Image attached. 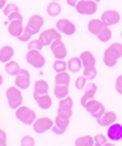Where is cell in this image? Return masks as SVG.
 <instances>
[{"mask_svg": "<svg viewBox=\"0 0 122 146\" xmlns=\"http://www.w3.org/2000/svg\"><path fill=\"white\" fill-rule=\"evenodd\" d=\"M15 85L19 86L21 90H25L30 86V72L28 69L21 68L20 72L15 76Z\"/></svg>", "mask_w": 122, "mask_h": 146, "instance_id": "obj_12", "label": "cell"}, {"mask_svg": "<svg viewBox=\"0 0 122 146\" xmlns=\"http://www.w3.org/2000/svg\"><path fill=\"white\" fill-rule=\"evenodd\" d=\"M109 48L113 50V53H114L118 58L122 57V42H119V41L111 42L110 45H109Z\"/></svg>", "mask_w": 122, "mask_h": 146, "instance_id": "obj_37", "label": "cell"}, {"mask_svg": "<svg viewBox=\"0 0 122 146\" xmlns=\"http://www.w3.org/2000/svg\"><path fill=\"white\" fill-rule=\"evenodd\" d=\"M111 36H113V32H111L110 27H106V25H105V27L102 28V31L97 35V38H98L101 42H107L111 38Z\"/></svg>", "mask_w": 122, "mask_h": 146, "instance_id": "obj_31", "label": "cell"}, {"mask_svg": "<svg viewBox=\"0 0 122 146\" xmlns=\"http://www.w3.org/2000/svg\"><path fill=\"white\" fill-rule=\"evenodd\" d=\"M15 115L24 125H32L34 122V119L37 118L34 109H32L28 105H20L17 109H15Z\"/></svg>", "mask_w": 122, "mask_h": 146, "instance_id": "obj_2", "label": "cell"}, {"mask_svg": "<svg viewBox=\"0 0 122 146\" xmlns=\"http://www.w3.org/2000/svg\"><path fill=\"white\" fill-rule=\"evenodd\" d=\"M25 60H27V62L30 66H33L36 69H41L42 66H45L46 62V58L41 53V50H33V49H29L27 52Z\"/></svg>", "mask_w": 122, "mask_h": 146, "instance_id": "obj_4", "label": "cell"}, {"mask_svg": "<svg viewBox=\"0 0 122 146\" xmlns=\"http://www.w3.org/2000/svg\"><path fill=\"white\" fill-rule=\"evenodd\" d=\"M28 50L29 49H33V50H41L44 48V44L41 42L40 38H30L28 41Z\"/></svg>", "mask_w": 122, "mask_h": 146, "instance_id": "obj_33", "label": "cell"}, {"mask_svg": "<svg viewBox=\"0 0 122 146\" xmlns=\"http://www.w3.org/2000/svg\"><path fill=\"white\" fill-rule=\"evenodd\" d=\"M32 36H33V33H32V32H30L29 29L25 27V28H24V31L21 32V35L17 37V40H19V41H21V42H28L30 38H32Z\"/></svg>", "mask_w": 122, "mask_h": 146, "instance_id": "obj_40", "label": "cell"}, {"mask_svg": "<svg viewBox=\"0 0 122 146\" xmlns=\"http://www.w3.org/2000/svg\"><path fill=\"white\" fill-rule=\"evenodd\" d=\"M61 37H62V33L58 31L57 28H46V29L40 32V35H38V38L41 40L44 46L50 45L54 40H58Z\"/></svg>", "mask_w": 122, "mask_h": 146, "instance_id": "obj_6", "label": "cell"}, {"mask_svg": "<svg viewBox=\"0 0 122 146\" xmlns=\"http://www.w3.org/2000/svg\"><path fill=\"white\" fill-rule=\"evenodd\" d=\"M68 64V70L70 73H78L84 66H82V62H81L80 56H74V57H70L66 61Z\"/></svg>", "mask_w": 122, "mask_h": 146, "instance_id": "obj_24", "label": "cell"}, {"mask_svg": "<svg viewBox=\"0 0 122 146\" xmlns=\"http://www.w3.org/2000/svg\"><path fill=\"white\" fill-rule=\"evenodd\" d=\"M3 82H4V77H3V74L0 73V86L3 85Z\"/></svg>", "mask_w": 122, "mask_h": 146, "instance_id": "obj_46", "label": "cell"}, {"mask_svg": "<svg viewBox=\"0 0 122 146\" xmlns=\"http://www.w3.org/2000/svg\"><path fill=\"white\" fill-rule=\"evenodd\" d=\"M8 17V20L11 21V20H23V15L20 13V11H17V12H13V13H11L9 16H7Z\"/></svg>", "mask_w": 122, "mask_h": 146, "instance_id": "obj_43", "label": "cell"}, {"mask_svg": "<svg viewBox=\"0 0 122 146\" xmlns=\"http://www.w3.org/2000/svg\"><path fill=\"white\" fill-rule=\"evenodd\" d=\"M103 27H105V24H103V21L101 19H91L88 23V31L95 36L102 31Z\"/></svg>", "mask_w": 122, "mask_h": 146, "instance_id": "obj_25", "label": "cell"}, {"mask_svg": "<svg viewBox=\"0 0 122 146\" xmlns=\"http://www.w3.org/2000/svg\"><path fill=\"white\" fill-rule=\"evenodd\" d=\"M82 74H84L88 80H94L97 77V68L90 66V68H82Z\"/></svg>", "mask_w": 122, "mask_h": 146, "instance_id": "obj_35", "label": "cell"}, {"mask_svg": "<svg viewBox=\"0 0 122 146\" xmlns=\"http://www.w3.org/2000/svg\"><path fill=\"white\" fill-rule=\"evenodd\" d=\"M20 145L21 146H34L36 145V139H34L30 134H25L21 137V139H20Z\"/></svg>", "mask_w": 122, "mask_h": 146, "instance_id": "obj_38", "label": "cell"}, {"mask_svg": "<svg viewBox=\"0 0 122 146\" xmlns=\"http://www.w3.org/2000/svg\"><path fill=\"white\" fill-rule=\"evenodd\" d=\"M56 28H57L62 35H66V36L74 35L77 31L76 24L69 19H58L57 23H56Z\"/></svg>", "mask_w": 122, "mask_h": 146, "instance_id": "obj_11", "label": "cell"}, {"mask_svg": "<svg viewBox=\"0 0 122 146\" xmlns=\"http://www.w3.org/2000/svg\"><path fill=\"white\" fill-rule=\"evenodd\" d=\"M93 137H94V146H106V143L109 142L107 135L102 134V133H98V134L93 135Z\"/></svg>", "mask_w": 122, "mask_h": 146, "instance_id": "obj_34", "label": "cell"}, {"mask_svg": "<svg viewBox=\"0 0 122 146\" xmlns=\"http://www.w3.org/2000/svg\"><path fill=\"white\" fill-rule=\"evenodd\" d=\"M86 82H88V78L84 76V74H81L76 78L74 81V86H76L77 90H84L85 86H86Z\"/></svg>", "mask_w": 122, "mask_h": 146, "instance_id": "obj_36", "label": "cell"}, {"mask_svg": "<svg viewBox=\"0 0 122 146\" xmlns=\"http://www.w3.org/2000/svg\"><path fill=\"white\" fill-rule=\"evenodd\" d=\"M106 135L107 138L110 141H113V142L122 141V123H118L115 121L114 123H111L110 126H107Z\"/></svg>", "mask_w": 122, "mask_h": 146, "instance_id": "obj_15", "label": "cell"}, {"mask_svg": "<svg viewBox=\"0 0 122 146\" xmlns=\"http://www.w3.org/2000/svg\"><path fill=\"white\" fill-rule=\"evenodd\" d=\"M94 1H97V3H98V1H101V0H94Z\"/></svg>", "mask_w": 122, "mask_h": 146, "instance_id": "obj_47", "label": "cell"}, {"mask_svg": "<svg viewBox=\"0 0 122 146\" xmlns=\"http://www.w3.org/2000/svg\"><path fill=\"white\" fill-rule=\"evenodd\" d=\"M5 98L9 108L17 109L20 105H23V90L16 85H11L5 90Z\"/></svg>", "mask_w": 122, "mask_h": 146, "instance_id": "obj_1", "label": "cell"}, {"mask_svg": "<svg viewBox=\"0 0 122 146\" xmlns=\"http://www.w3.org/2000/svg\"><path fill=\"white\" fill-rule=\"evenodd\" d=\"M84 108H85V110L88 111L89 114L93 117V118H98L99 115L102 114L103 111L106 110L105 109V105L101 102V101H98V100H95V98H91V100H89L86 104L84 105Z\"/></svg>", "mask_w": 122, "mask_h": 146, "instance_id": "obj_7", "label": "cell"}, {"mask_svg": "<svg viewBox=\"0 0 122 146\" xmlns=\"http://www.w3.org/2000/svg\"><path fill=\"white\" fill-rule=\"evenodd\" d=\"M69 123H70V118H69V117L57 114L56 115V118H54L53 126H52V131H53L54 134H58V135L64 134L65 130L68 129Z\"/></svg>", "mask_w": 122, "mask_h": 146, "instance_id": "obj_13", "label": "cell"}, {"mask_svg": "<svg viewBox=\"0 0 122 146\" xmlns=\"http://www.w3.org/2000/svg\"><path fill=\"white\" fill-rule=\"evenodd\" d=\"M61 11H62V8H61V4L58 3V1H50L48 5H46V13L49 16H52V17H56V16H58L61 13Z\"/></svg>", "mask_w": 122, "mask_h": 146, "instance_id": "obj_28", "label": "cell"}, {"mask_svg": "<svg viewBox=\"0 0 122 146\" xmlns=\"http://www.w3.org/2000/svg\"><path fill=\"white\" fill-rule=\"evenodd\" d=\"M53 1H61V0H53Z\"/></svg>", "mask_w": 122, "mask_h": 146, "instance_id": "obj_48", "label": "cell"}, {"mask_svg": "<svg viewBox=\"0 0 122 146\" xmlns=\"http://www.w3.org/2000/svg\"><path fill=\"white\" fill-rule=\"evenodd\" d=\"M7 141H8L7 131L4 130L3 127H0V146H5L7 145Z\"/></svg>", "mask_w": 122, "mask_h": 146, "instance_id": "obj_41", "label": "cell"}, {"mask_svg": "<svg viewBox=\"0 0 122 146\" xmlns=\"http://www.w3.org/2000/svg\"><path fill=\"white\" fill-rule=\"evenodd\" d=\"M114 86H115V90H117V93L122 94V73L117 76V78H115V82H114Z\"/></svg>", "mask_w": 122, "mask_h": 146, "instance_id": "obj_42", "label": "cell"}, {"mask_svg": "<svg viewBox=\"0 0 122 146\" xmlns=\"http://www.w3.org/2000/svg\"><path fill=\"white\" fill-rule=\"evenodd\" d=\"M54 97L56 98H64V97L69 96V85H58L54 84Z\"/></svg>", "mask_w": 122, "mask_h": 146, "instance_id": "obj_30", "label": "cell"}, {"mask_svg": "<svg viewBox=\"0 0 122 146\" xmlns=\"http://www.w3.org/2000/svg\"><path fill=\"white\" fill-rule=\"evenodd\" d=\"M20 11L19 9V5L15 3H7V5L3 8V12H4V15L5 16H9L11 13H13V12H17Z\"/></svg>", "mask_w": 122, "mask_h": 146, "instance_id": "obj_39", "label": "cell"}, {"mask_svg": "<svg viewBox=\"0 0 122 146\" xmlns=\"http://www.w3.org/2000/svg\"><path fill=\"white\" fill-rule=\"evenodd\" d=\"M45 93H49V82H48L45 78H38V80L34 81L33 98L41 96V94H45Z\"/></svg>", "mask_w": 122, "mask_h": 146, "instance_id": "obj_18", "label": "cell"}, {"mask_svg": "<svg viewBox=\"0 0 122 146\" xmlns=\"http://www.w3.org/2000/svg\"><path fill=\"white\" fill-rule=\"evenodd\" d=\"M76 146H94V137L90 134H82L74 141Z\"/></svg>", "mask_w": 122, "mask_h": 146, "instance_id": "obj_27", "label": "cell"}, {"mask_svg": "<svg viewBox=\"0 0 122 146\" xmlns=\"http://www.w3.org/2000/svg\"><path fill=\"white\" fill-rule=\"evenodd\" d=\"M25 27L29 29L33 35H37L42 31V27H44V17H42L40 13H34L28 19L27 25Z\"/></svg>", "mask_w": 122, "mask_h": 146, "instance_id": "obj_8", "label": "cell"}, {"mask_svg": "<svg viewBox=\"0 0 122 146\" xmlns=\"http://www.w3.org/2000/svg\"><path fill=\"white\" fill-rule=\"evenodd\" d=\"M73 98L70 96H66L64 98H61L58 102V109H57V114L65 115V117H72L73 114Z\"/></svg>", "mask_w": 122, "mask_h": 146, "instance_id": "obj_10", "label": "cell"}, {"mask_svg": "<svg viewBox=\"0 0 122 146\" xmlns=\"http://www.w3.org/2000/svg\"><path fill=\"white\" fill-rule=\"evenodd\" d=\"M15 56V48L11 44H5L0 48V62H8L11 61Z\"/></svg>", "mask_w": 122, "mask_h": 146, "instance_id": "obj_20", "label": "cell"}, {"mask_svg": "<svg viewBox=\"0 0 122 146\" xmlns=\"http://www.w3.org/2000/svg\"><path fill=\"white\" fill-rule=\"evenodd\" d=\"M74 8L80 15H94L98 9V4L94 0H80Z\"/></svg>", "mask_w": 122, "mask_h": 146, "instance_id": "obj_5", "label": "cell"}, {"mask_svg": "<svg viewBox=\"0 0 122 146\" xmlns=\"http://www.w3.org/2000/svg\"><path fill=\"white\" fill-rule=\"evenodd\" d=\"M49 46H50V52L53 53L54 58H60V60H65L66 58V56H68V48H66L65 42L61 38L54 40Z\"/></svg>", "mask_w": 122, "mask_h": 146, "instance_id": "obj_9", "label": "cell"}, {"mask_svg": "<svg viewBox=\"0 0 122 146\" xmlns=\"http://www.w3.org/2000/svg\"><path fill=\"white\" fill-rule=\"evenodd\" d=\"M80 0H66V3H68V5H70V7H76V4L78 3Z\"/></svg>", "mask_w": 122, "mask_h": 146, "instance_id": "obj_44", "label": "cell"}, {"mask_svg": "<svg viewBox=\"0 0 122 146\" xmlns=\"http://www.w3.org/2000/svg\"><path fill=\"white\" fill-rule=\"evenodd\" d=\"M4 68H5V72H7L8 74H11V76H13V77L20 72V69H21L20 64L16 61V60H13V58H12L11 61L5 62V66H4Z\"/></svg>", "mask_w": 122, "mask_h": 146, "instance_id": "obj_29", "label": "cell"}, {"mask_svg": "<svg viewBox=\"0 0 122 146\" xmlns=\"http://www.w3.org/2000/svg\"><path fill=\"white\" fill-rule=\"evenodd\" d=\"M97 89H98V86H97L95 82H89V84L85 86L84 93H82V96H81V98H80V102H81L82 106H84L89 100L94 98L95 93H97Z\"/></svg>", "mask_w": 122, "mask_h": 146, "instance_id": "obj_17", "label": "cell"}, {"mask_svg": "<svg viewBox=\"0 0 122 146\" xmlns=\"http://www.w3.org/2000/svg\"><path fill=\"white\" fill-rule=\"evenodd\" d=\"M118 60H119V58L117 57L114 53H113V50H111L109 46L103 50L102 61H103V64H105L107 68H113V66H115V64H117V61H118Z\"/></svg>", "mask_w": 122, "mask_h": 146, "instance_id": "obj_21", "label": "cell"}, {"mask_svg": "<svg viewBox=\"0 0 122 146\" xmlns=\"http://www.w3.org/2000/svg\"><path fill=\"white\" fill-rule=\"evenodd\" d=\"M80 58H81V62H82L84 68L95 66V57L91 50H82L80 53Z\"/></svg>", "mask_w": 122, "mask_h": 146, "instance_id": "obj_22", "label": "cell"}, {"mask_svg": "<svg viewBox=\"0 0 122 146\" xmlns=\"http://www.w3.org/2000/svg\"><path fill=\"white\" fill-rule=\"evenodd\" d=\"M95 121H97V123H98L99 126L107 127L117 121V113L113 110H105Z\"/></svg>", "mask_w": 122, "mask_h": 146, "instance_id": "obj_16", "label": "cell"}, {"mask_svg": "<svg viewBox=\"0 0 122 146\" xmlns=\"http://www.w3.org/2000/svg\"><path fill=\"white\" fill-rule=\"evenodd\" d=\"M52 66H53V70L56 73L68 70V64H66V61H65V60H60V58H56Z\"/></svg>", "mask_w": 122, "mask_h": 146, "instance_id": "obj_32", "label": "cell"}, {"mask_svg": "<svg viewBox=\"0 0 122 146\" xmlns=\"http://www.w3.org/2000/svg\"><path fill=\"white\" fill-rule=\"evenodd\" d=\"M54 123V119L49 115H41V117H37L34 119V122L32 123V127L33 130L38 134H42L48 130H52V126Z\"/></svg>", "mask_w": 122, "mask_h": 146, "instance_id": "obj_3", "label": "cell"}, {"mask_svg": "<svg viewBox=\"0 0 122 146\" xmlns=\"http://www.w3.org/2000/svg\"><path fill=\"white\" fill-rule=\"evenodd\" d=\"M24 20H11L8 24V33L12 37H19L21 35V32L24 31Z\"/></svg>", "mask_w": 122, "mask_h": 146, "instance_id": "obj_19", "label": "cell"}, {"mask_svg": "<svg viewBox=\"0 0 122 146\" xmlns=\"http://www.w3.org/2000/svg\"><path fill=\"white\" fill-rule=\"evenodd\" d=\"M7 3H8V0H0V9H3L7 5Z\"/></svg>", "mask_w": 122, "mask_h": 146, "instance_id": "obj_45", "label": "cell"}, {"mask_svg": "<svg viewBox=\"0 0 122 146\" xmlns=\"http://www.w3.org/2000/svg\"><path fill=\"white\" fill-rule=\"evenodd\" d=\"M121 38H122V32H121Z\"/></svg>", "mask_w": 122, "mask_h": 146, "instance_id": "obj_49", "label": "cell"}, {"mask_svg": "<svg viewBox=\"0 0 122 146\" xmlns=\"http://www.w3.org/2000/svg\"><path fill=\"white\" fill-rule=\"evenodd\" d=\"M36 102H37L38 108L42 109V110H46V109H50L52 108V105H53V100H52V97H50L49 93H45V94H41V96H38L34 98Z\"/></svg>", "mask_w": 122, "mask_h": 146, "instance_id": "obj_23", "label": "cell"}, {"mask_svg": "<svg viewBox=\"0 0 122 146\" xmlns=\"http://www.w3.org/2000/svg\"><path fill=\"white\" fill-rule=\"evenodd\" d=\"M101 20L103 21V24L106 27H111V25H115V24L119 23L121 15H119V12L117 9H106V11L102 12Z\"/></svg>", "mask_w": 122, "mask_h": 146, "instance_id": "obj_14", "label": "cell"}, {"mask_svg": "<svg viewBox=\"0 0 122 146\" xmlns=\"http://www.w3.org/2000/svg\"><path fill=\"white\" fill-rule=\"evenodd\" d=\"M72 81V77H70V72H58L56 73L54 76V84H58V85H69Z\"/></svg>", "mask_w": 122, "mask_h": 146, "instance_id": "obj_26", "label": "cell"}]
</instances>
